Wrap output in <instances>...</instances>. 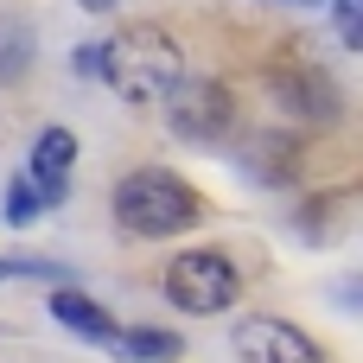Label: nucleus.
<instances>
[{
	"label": "nucleus",
	"mask_w": 363,
	"mask_h": 363,
	"mask_svg": "<svg viewBox=\"0 0 363 363\" xmlns=\"http://www.w3.org/2000/svg\"><path fill=\"white\" fill-rule=\"evenodd\" d=\"M179 77H185V57H179V45L166 38V32H153V26H128V32H115L108 45H102V83L121 96V102H166L172 89H179Z\"/></svg>",
	"instance_id": "nucleus-1"
},
{
	"label": "nucleus",
	"mask_w": 363,
	"mask_h": 363,
	"mask_svg": "<svg viewBox=\"0 0 363 363\" xmlns=\"http://www.w3.org/2000/svg\"><path fill=\"white\" fill-rule=\"evenodd\" d=\"M204 217V198L166 172V166H134L121 185H115V223L128 236H179Z\"/></svg>",
	"instance_id": "nucleus-2"
},
{
	"label": "nucleus",
	"mask_w": 363,
	"mask_h": 363,
	"mask_svg": "<svg viewBox=\"0 0 363 363\" xmlns=\"http://www.w3.org/2000/svg\"><path fill=\"white\" fill-rule=\"evenodd\" d=\"M166 300L179 306V313H191V319H204V313H223V306H236V294H242V274H236V262L230 255H217V249H191V255H179L172 268H166Z\"/></svg>",
	"instance_id": "nucleus-3"
},
{
	"label": "nucleus",
	"mask_w": 363,
	"mask_h": 363,
	"mask_svg": "<svg viewBox=\"0 0 363 363\" xmlns=\"http://www.w3.org/2000/svg\"><path fill=\"white\" fill-rule=\"evenodd\" d=\"M230 345L242 363H332L306 332H294L287 319H268V313H249L242 325H230Z\"/></svg>",
	"instance_id": "nucleus-4"
},
{
	"label": "nucleus",
	"mask_w": 363,
	"mask_h": 363,
	"mask_svg": "<svg viewBox=\"0 0 363 363\" xmlns=\"http://www.w3.org/2000/svg\"><path fill=\"white\" fill-rule=\"evenodd\" d=\"M166 128L179 140H217L230 128V96L223 83H204V77H179V89L166 96Z\"/></svg>",
	"instance_id": "nucleus-5"
},
{
	"label": "nucleus",
	"mask_w": 363,
	"mask_h": 363,
	"mask_svg": "<svg viewBox=\"0 0 363 363\" xmlns=\"http://www.w3.org/2000/svg\"><path fill=\"white\" fill-rule=\"evenodd\" d=\"M70 160H77V140L64 134V128H45L38 140H32V185L45 191V204H57L64 191H70Z\"/></svg>",
	"instance_id": "nucleus-6"
},
{
	"label": "nucleus",
	"mask_w": 363,
	"mask_h": 363,
	"mask_svg": "<svg viewBox=\"0 0 363 363\" xmlns=\"http://www.w3.org/2000/svg\"><path fill=\"white\" fill-rule=\"evenodd\" d=\"M51 319L70 325V332L89 338V345H115V319H108L89 294H77V287H57V294H51Z\"/></svg>",
	"instance_id": "nucleus-7"
},
{
	"label": "nucleus",
	"mask_w": 363,
	"mask_h": 363,
	"mask_svg": "<svg viewBox=\"0 0 363 363\" xmlns=\"http://www.w3.org/2000/svg\"><path fill=\"white\" fill-rule=\"evenodd\" d=\"M281 96H287L306 121H332V115H338V96L325 89V77H319L313 64H306V77H281Z\"/></svg>",
	"instance_id": "nucleus-8"
},
{
	"label": "nucleus",
	"mask_w": 363,
	"mask_h": 363,
	"mask_svg": "<svg viewBox=\"0 0 363 363\" xmlns=\"http://www.w3.org/2000/svg\"><path fill=\"white\" fill-rule=\"evenodd\" d=\"M26 70H32V26L0 19V83H19Z\"/></svg>",
	"instance_id": "nucleus-9"
},
{
	"label": "nucleus",
	"mask_w": 363,
	"mask_h": 363,
	"mask_svg": "<svg viewBox=\"0 0 363 363\" xmlns=\"http://www.w3.org/2000/svg\"><path fill=\"white\" fill-rule=\"evenodd\" d=\"M38 204H45V191L32 185V172H13V185H6V223H32Z\"/></svg>",
	"instance_id": "nucleus-10"
},
{
	"label": "nucleus",
	"mask_w": 363,
	"mask_h": 363,
	"mask_svg": "<svg viewBox=\"0 0 363 363\" xmlns=\"http://www.w3.org/2000/svg\"><path fill=\"white\" fill-rule=\"evenodd\" d=\"M115 351L121 357H172L179 338L172 332H115Z\"/></svg>",
	"instance_id": "nucleus-11"
},
{
	"label": "nucleus",
	"mask_w": 363,
	"mask_h": 363,
	"mask_svg": "<svg viewBox=\"0 0 363 363\" xmlns=\"http://www.w3.org/2000/svg\"><path fill=\"white\" fill-rule=\"evenodd\" d=\"M332 13H338V38L363 51V0H332Z\"/></svg>",
	"instance_id": "nucleus-12"
},
{
	"label": "nucleus",
	"mask_w": 363,
	"mask_h": 363,
	"mask_svg": "<svg viewBox=\"0 0 363 363\" xmlns=\"http://www.w3.org/2000/svg\"><path fill=\"white\" fill-rule=\"evenodd\" d=\"M77 70H83V77H102V45H83V51H77Z\"/></svg>",
	"instance_id": "nucleus-13"
},
{
	"label": "nucleus",
	"mask_w": 363,
	"mask_h": 363,
	"mask_svg": "<svg viewBox=\"0 0 363 363\" xmlns=\"http://www.w3.org/2000/svg\"><path fill=\"white\" fill-rule=\"evenodd\" d=\"M77 6H83V13H108L115 0H77Z\"/></svg>",
	"instance_id": "nucleus-14"
},
{
	"label": "nucleus",
	"mask_w": 363,
	"mask_h": 363,
	"mask_svg": "<svg viewBox=\"0 0 363 363\" xmlns=\"http://www.w3.org/2000/svg\"><path fill=\"white\" fill-rule=\"evenodd\" d=\"M6 274H13V262H0V281H6Z\"/></svg>",
	"instance_id": "nucleus-15"
},
{
	"label": "nucleus",
	"mask_w": 363,
	"mask_h": 363,
	"mask_svg": "<svg viewBox=\"0 0 363 363\" xmlns=\"http://www.w3.org/2000/svg\"><path fill=\"white\" fill-rule=\"evenodd\" d=\"M287 6H313V0H287Z\"/></svg>",
	"instance_id": "nucleus-16"
}]
</instances>
